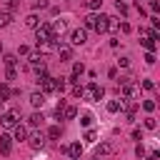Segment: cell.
Masks as SVG:
<instances>
[{"mask_svg":"<svg viewBox=\"0 0 160 160\" xmlns=\"http://www.w3.org/2000/svg\"><path fill=\"white\" fill-rule=\"evenodd\" d=\"M42 102H45V92H42V90L30 92V105H32V108H42Z\"/></svg>","mask_w":160,"mask_h":160,"instance_id":"cell-8","label":"cell"},{"mask_svg":"<svg viewBox=\"0 0 160 160\" xmlns=\"http://www.w3.org/2000/svg\"><path fill=\"white\" fill-rule=\"evenodd\" d=\"M75 118H78V108H75V105H65L60 120H75Z\"/></svg>","mask_w":160,"mask_h":160,"instance_id":"cell-13","label":"cell"},{"mask_svg":"<svg viewBox=\"0 0 160 160\" xmlns=\"http://www.w3.org/2000/svg\"><path fill=\"white\" fill-rule=\"evenodd\" d=\"M82 140H85V142H95V140H98V132H95V130H88Z\"/></svg>","mask_w":160,"mask_h":160,"instance_id":"cell-31","label":"cell"},{"mask_svg":"<svg viewBox=\"0 0 160 160\" xmlns=\"http://www.w3.org/2000/svg\"><path fill=\"white\" fill-rule=\"evenodd\" d=\"M108 110H110V112L122 110V100H110V102H108Z\"/></svg>","mask_w":160,"mask_h":160,"instance_id":"cell-24","label":"cell"},{"mask_svg":"<svg viewBox=\"0 0 160 160\" xmlns=\"http://www.w3.org/2000/svg\"><path fill=\"white\" fill-rule=\"evenodd\" d=\"M28 122H30V128H40V125L45 122V118H42V112H32Z\"/></svg>","mask_w":160,"mask_h":160,"instance_id":"cell-17","label":"cell"},{"mask_svg":"<svg viewBox=\"0 0 160 160\" xmlns=\"http://www.w3.org/2000/svg\"><path fill=\"white\" fill-rule=\"evenodd\" d=\"M82 95H85V88L75 82V85H72V98H82Z\"/></svg>","mask_w":160,"mask_h":160,"instance_id":"cell-28","label":"cell"},{"mask_svg":"<svg viewBox=\"0 0 160 160\" xmlns=\"http://www.w3.org/2000/svg\"><path fill=\"white\" fill-rule=\"evenodd\" d=\"M145 62H148V65H155V52H148V55H145Z\"/></svg>","mask_w":160,"mask_h":160,"instance_id":"cell-39","label":"cell"},{"mask_svg":"<svg viewBox=\"0 0 160 160\" xmlns=\"http://www.w3.org/2000/svg\"><path fill=\"white\" fill-rule=\"evenodd\" d=\"M68 88V80L65 78H55V92H62Z\"/></svg>","mask_w":160,"mask_h":160,"instance_id":"cell-23","label":"cell"},{"mask_svg":"<svg viewBox=\"0 0 160 160\" xmlns=\"http://www.w3.org/2000/svg\"><path fill=\"white\" fill-rule=\"evenodd\" d=\"M32 8H35V10H45V8H48V0H35Z\"/></svg>","mask_w":160,"mask_h":160,"instance_id":"cell-32","label":"cell"},{"mask_svg":"<svg viewBox=\"0 0 160 160\" xmlns=\"http://www.w3.org/2000/svg\"><path fill=\"white\" fill-rule=\"evenodd\" d=\"M60 135H62V128H60V125H50V128H48V135H45V138H50V140H58Z\"/></svg>","mask_w":160,"mask_h":160,"instance_id":"cell-18","label":"cell"},{"mask_svg":"<svg viewBox=\"0 0 160 160\" xmlns=\"http://www.w3.org/2000/svg\"><path fill=\"white\" fill-rule=\"evenodd\" d=\"M80 125H82V128H90V125H92V115H90V112L80 115Z\"/></svg>","mask_w":160,"mask_h":160,"instance_id":"cell-26","label":"cell"},{"mask_svg":"<svg viewBox=\"0 0 160 160\" xmlns=\"http://www.w3.org/2000/svg\"><path fill=\"white\" fill-rule=\"evenodd\" d=\"M10 22H12V12H8V10L0 12V28H8Z\"/></svg>","mask_w":160,"mask_h":160,"instance_id":"cell-20","label":"cell"},{"mask_svg":"<svg viewBox=\"0 0 160 160\" xmlns=\"http://www.w3.org/2000/svg\"><path fill=\"white\" fill-rule=\"evenodd\" d=\"M50 28H52V35H62L65 32V20H55V22H50Z\"/></svg>","mask_w":160,"mask_h":160,"instance_id":"cell-16","label":"cell"},{"mask_svg":"<svg viewBox=\"0 0 160 160\" xmlns=\"http://www.w3.org/2000/svg\"><path fill=\"white\" fill-rule=\"evenodd\" d=\"M2 62H5L8 68H15V62H18V55H12V52H8V55H2Z\"/></svg>","mask_w":160,"mask_h":160,"instance_id":"cell-21","label":"cell"},{"mask_svg":"<svg viewBox=\"0 0 160 160\" xmlns=\"http://www.w3.org/2000/svg\"><path fill=\"white\" fill-rule=\"evenodd\" d=\"M155 125H158L155 118H145V128H148V130H155Z\"/></svg>","mask_w":160,"mask_h":160,"instance_id":"cell-34","label":"cell"},{"mask_svg":"<svg viewBox=\"0 0 160 160\" xmlns=\"http://www.w3.org/2000/svg\"><path fill=\"white\" fill-rule=\"evenodd\" d=\"M25 25H28V28H38V25H40V18H38L35 12H30V15L25 18Z\"/></svg>","mask_w":160,"mask_h":160,"instance_id":"cell-19","label":"cell"},{"mask_svg":"<svg viewBox=\"0 0 160 160\" xmlns=\"http://www.w3.org/2000/svg\"><path fill=\"white\" fill-rule=\"evenodd\" d=\"M28 142H30V148H32V150H42L48 140H45V135H42V132H32V135H28Z\"/></svg>","mask_w":160,"mask_h":160,"instance_id":"cell-6","label":"cell"},{"mask_svg":"<svg viewBox=\"0 0 160 160\" xmlns=\"http://www.w3.org/2000/svg\"><path fill=\"white\" fill-rule=\"evenodd\" d=\"M142 90H155V82L152 80H142Z\"/></svg>","mask_w":160,"mask_h":160,"instance_id":"cell-37","label":"cell"},{"mask_svg":"<svg viewBox=\"0 0 160 160\" xmlns=\"http://www.w3.org/2000/svg\"><path fill=\"white\" fill-rule=\"evenodd\" d=\"M82 72H85V65H82V62H75V65H72V75H70V78H75V80H78Z\"/></svg>","mask_w":160,"mask_h":160,"instance_id":"cell-22","label":"cell"},{"mask_svg":"<svg viewBox=\"0 0 160 160\" xmlns=\"http://www.w3.org/2000/svg\"><path fill=\"white\" fill-rule=\"evenodd\" d=\"M88 90H90V95H92V100H102V95H105V90L98 85V82H90L88 85Z\"/></svg>","mask_w":160,"mask_h":160,"instance_id":"cell-12","label":"cell"},{"mask_svg":"<svg viewBox=\"0 0 160 160\" xmlns=\"http://www.w3.org/2000/svg\"><path fill=\"white\" fill-rule=\"evenodd\" d=\"M10 150H12V138L10 135H0V152L10 155Z\"/></svg>","mask_w":160,"mask_h":160,"instance_id":"cell-9","label":"cell"},{"mask_svg":"<svg viewBox=\"0 0 160 160\" xmlns=\"http://www.w3.org/2000/svg\"><path fill=\"white\" fill-rule=\"evenodd\" d=\"M65 152L75 160V158H80V155H82V145H80V142H70V145H65Z\"/></svg>","mask_w":160,"mask_h":160,"instance_id":"cell-11","label":"cell"},{"mask_svg":"<svg viewBox=\"0 0 160 160\" xmlns=\"http://www.w3.org/2000/svg\"><path fill=\"white\" fill-rule=\"evenodd\" d=\"M142 48H145L148 52H155V40H152V38H145V40H142Z\"/></svg>","mask_w":160,"mask_h":160,"instance_id":"cell-25","label":"cell"},{"mask_svg":"<svg viewBox=\"0 0 160 160\" xmlns=\"http://www.w3.org/2000/svg\"><path fill=\"white\" fill-rule=\"evenodd\" d=\"M132 138H135V140H142V130L135 128V130H132Z\"/></svg>","mask_w":160,"mask_h":160,"instance_id":"cell-41","label":"cell"},{"mask_svg":"<svg viewBox=\"0 0 160 160\" xmlns=\"http://www.w3.org/2000/svg\"><path fill=\"white\" fill-rule=\"evenodd\" d=\"M115 10H118L120 15H128V5H125L122 0H118V2H115Z\"/></svg>","mask_w":160,"mask_h":160,"instance_id":"cell-30","label":"cell"},{"mask_svg":"<svg viewBox=\"0 0 160 160\" xmlns=\"http://www.w3.org/2000/svg\"><path fill=\"white\" fill-rule=\"evenodd\" d=\"M18 55L28 58V55H30V48H28V45H20V48H18Z\"/></svg>","mask_w":160,"mask_h":160,"instance_id":"cell-33","label":"cell"},{"mask_svg":"<svg viewBox=\"0 0 160 160\" xmlns=\"http://www.w3.org/2000/svg\"><path fill=\"white\" fill-rule=\"evenodd\" d=\"M148 160H158V152H150V155H148Z\"/></svg>","mask_w":160,"mask_h":160,"instance_id":"cell-42","label":"cell"},{"mask_svg":"<svg viewBox=\"0 0 160 160\" xmlns=\"http://www.w3.org/2000/svg\"><path fill=\"white\" fill-rule=\"evenodd\" d=\"M0 52H2V42H0Z\"/></svg>","mask_w":160,"mask_h":160,"instance_id":"cell-43","label":"cell"},{"mask_svg":"<svg viewBox=\"0 0 160 160\" xmlns=\"http://www.w3.org/2000/svg\"><path fill=\"white\" fill-rule=\"evenodd\" d=\"M118 30H120V32H130V25H128V22H118Z\"/></svg>","mask_w":160,"mask_h":160,"instance_id":"cell-38","label":"cell"},{"mask_svg":"<svg viewBox=\"0 0 160 160\" xmlns=\"http://www.w3.org/2000/svg\"><path fill=\"white\" fill-rule=\"evenodd\" d=\"M112 150H115V145H112V142H100V145H95V155H98V158L110 155Z\"/></svg>","mask_w":160,"mask_h":160,"instance_id":"cell-10","label":"cell"},{"mask_svg":"<svg viewBox=\"0 0 160 160\" xmlns=\"http://www.w3.org/2000/svg\"><path fill=\"white\" fill-rule=\"evenodd\" d=\"M50 38H52L50 22H40V25L35 28V42H50Z\"/></svg>","mask_w":160,"mask_h":160,"instance_id":"cell-3","label":"cell"},{"mask_svg":"<svg viewBox=\"0 0 160 160\" xmlns=\"http://www.w3.org/2000/svg\"><path fill=\"white\" fill-rule=\"evenodd\" d=\"M75 160H80V158H75Z\"/></svg>","mask_w":160,"mask_h":160,"instance_id":"cell-44","label":"cell"},{"mask_svg":"<svg viewBox=\"0 0 160 160\" xmlns=\"http://www.w3.org/2000/svg\"><path fill=\"white\" fill-rule=\"evenodd\" d=\"M5 78H8V80H15V78H18V72H15V68H8V72H5Z\"/></svg>","mask_w":160,"mask_h":160,"instance_id":"cell-36","label":"cell"},{"mask_svg":"<svg viewBox=\"0 0 160 160\" xmlns=\"http://www.w3.org/2000/svg\"><path fill=\"white\" fill-rule=\"evenodd\" d=\"M85 40H88V30L85 28H78V30H72L70 32V45H85Z\"/></svg>","mask_w":160,"mask_h":160,"instance_id":"cell-5","label":"cell"},{"mask_svg":"<svg viewBox=\"0 0 160 160\" xmlns=\"http://www.w3.org/2000/svg\"><path fill=\"white\" fill-rule=\"evenodd\" d=\"M58 55H60V62H68L72 60V45H65V42H58Z\"/></svg>","mask_w":160,"mask_h":160,"instance_id":"cell-7","label":"cell"},{"mask_svg":"<svg viewBox=\"0 0 160 160\" xmlns=\"http://www.w3.org/2000/svg\"><path fill=\"white\" fill-rule=\"evenodd\" d=\"M12 138H15V140H28V128L18 122V125L12 128Z\"/></svg>","mask_w":160,"mask_h":160,"instance_id":"cell-14","label":"cell"},{"mask_svg":"<svg viewBox=\"0 0 160 160\" xmlns=\"http://www.w3.org/2000/svg\"><path fill=\"white\" fill-rule=\"evenodd\" d=\"M100 2H102V0H82V5H85L88 10H98V8H100Z\"/></svg>","mask_w":160,"mask_h":160,"instance_id":"cell-27","label":"cell"},{"mask_svg":"<svg viewBox=\"0 0 160 160\" xmlns=\"http://www.w3.org/2000/svg\"><path fill=\"white\" fill-rule=\"evenodd\" d=\"M118 92H120L125 100H130V98H135V95L140 92V85H135L130 78H122V80H120V88H118Z\"/></svg>","mask_w":160,"mask_h":160,"instance_id":"cell-2","label":"cell"},{"mask_svg":"<svg viewBox=\"0 0 160 160\" xmlns=\"http://www.w3.org/2000/svg\"><path fill=\"white\" fill-rule=\"evenodd\" d=\"M135 155H138V158H142V155H145V148H142V142L135 148Z\"/></svg>","mask_w":160,"mask_h":160,"instance_id":"cell-40","label":"cell"},{"mask_svg":"<svg viewBox=\"0 0 160 160\" xmlns=\"http://www.w3.org/2000/svg\"><path fill=\"white\" fill-rule=\"evenodd\" d=\"M138 2H142V0H138Z\"/></svg>","mask_w":160,"mask_h":160,"instance_id":"cell-45","label":"cell"},{"mask_svg":"<svg viewBox=\"0 0 160 160\" xmlns=\"http://www.w3.org/2000/svg\"><path fill=\"white\" fill-rule=\"evenodd\" d=\"M18 118H20V112H18V110H8V112H2V115H0V122H2V128H5V130H12V128L18 125Z\"/></svg>","mask_w":160,"mask_h":160,"instance_id":"cell-4","label":"cell"},{"mask_svg":"<svg viewBox=\"0 0 160 160\" xmlns=\"http://www.w3.org/2000/svg\"><path fill=\"white\" fill-rule=\"evenodd\" d=\"M155 108H158V102H155V100H145V102H142V110H145V112H152Z\"/></svg>","mask_w":160,"mask_h":160,"instance_id":"cell-29","label":"cell"},{"mask_svg":"<svg viewBox=\"0 0 160 160\" xmlns=\"http://www.w3.org/2000/svg\"><path fill=\"white\" fill-rule=\"evenodd\" d=\"M85 30L108 32V15H102V12H90V15L85 18Z\"/></svg>","mask_w":160,"mask_h":160,"instance_id":"cell-1","label":"cell"},{"mask_svg":"<svg viewBox=\"0 0 160 160\" xmlns=\"http://www.w3.org/2000/svg\"><path fill=\"white\" fill-rule=\"evenodd\" d=\"M118 62H120V68H130V58H128V55H122Z\"/></svg>","mask_w":160,"mask_h":160,"instance_id":"cell-35","label":"cell"},{"mask_svg":"<svg viewBox=\"0 0 160 160\" xmlns=\"http://www.w3.org/2000/svg\"><path fill=\"white\" fill-rule=\"evenodd\" d=\"M12 98V88L8 85V82H0V102H5V100H10Z\"/></svg>","mask_w":160,"mask_h":160,"instance_id":"cell-15","label":"cell"}]
</instances>
